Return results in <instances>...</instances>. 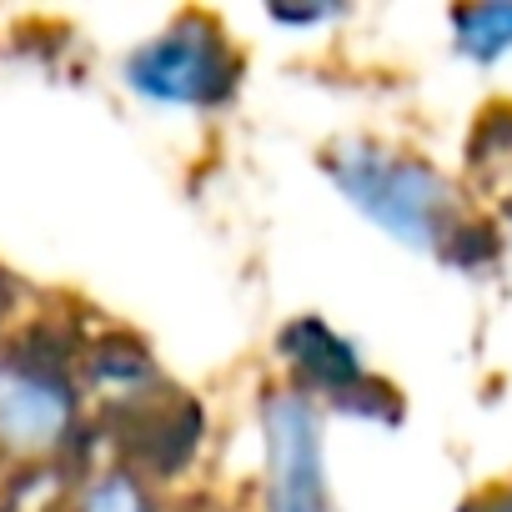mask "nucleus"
<instances>
[{
  "label": "nucleus",
  "instance_id": "1",
  "mask_svg": "<svg viewBox=\"0 0 512 512\" xmlns=\"http://www.w3.org/2000/svg\"><path fill=\"white\" fill-rule=\"evenodd\" d=\"M322 166L352 196L357 211H367L382 231H392L407 246L442 251L447 262L472 267V241H492V231L462 211V196L422 156L377 141H342L327 151Z\"/></svg>",
  "mask_w": 512,
  "mask_h": 512
},
{
  "label": "nucleus",
  "instance_id": "2",
  "mask_svg": "<svg viewBox=\"0 0 512 512\" xmlns=\"http://www.w3.org/2000/svg\"><path fill=\"white\" fill-rule=\"evenodd\" d=\"M81 357V342L41 347L36 332H26L11 352H0V447L51 462L76 437V382L71 362Z\"/></svg>",
  "mask_w": 512,
  "mask_h": 512
},
{
  "label": "nucleus",
  "instance_id": "3",
  "mask_svg": "<svg viewBox=\"0 0 512 512\" xmlns=\"http://www.w3.org/2000/svg\"><path fill=\"white\" fill-rule=\"evenodd\" d=\"M236 76L241 61L206 16H181L126 61V81L166 106H216L236 91Z\"/></svg>",
  "mask_w": 512,
  "mask_h": 512
},
{
  "label": "nucleus",
  "instance_id": "4",
  "mask_svg": "<svg viewBox=\"0 0 512 512\" xmlns=\"http://www.w3.org/2000/svg\"><path fill=\"white\" fill-rule=\"evenodd\" d=\"M267 427V512H337L322 472V422L312 402L287 387L262 407Z\"/></svg>",
  "mask_w": 512,
  "mask_h": 512
},
{
  "label": "nucleus",
  "instance_id": "5",
  "mask_svg": "<svg viewBox=\"0 0 512 512\" xmlns=\"http://www.w3.org/2000/svg\"><path fill=\"white\" fill-rule=\"evenodd\" d=\"M282 352H287V367L292 377L302 382V397H322V402H337L347 412H362V417H382L392 422L402 407H397V392H387L367 367L362 357L352 352L347 337H337L327 322L317 317H302L282 332Z\"/></svg>",
  "mask_w": 512,
  "mask_h": 512
},
{
  "label": "nucleus",
  "instance_id": "6",
  "mask_svg": "<svg viewBox=\"0 0 512 512\" xmlns=\"http://www.w3.org/2000/svg\"><path fill=\"white\" fill-rule=\"evenodd\" d=\"M457 51L472 61H497L512 51V6H462L452 11Z\"/></svg>",
  "mask_w": 512,
  "mask_h": 512
},
{
  "label": "nucleus",
  "instance_id": "7",
  "mask_svg": "<svg viewBox=\"0 0 512 512\" xmlns=\"http://www.w3.org/2000/svg\"><path fill=\"white\" fill-rule=\"evenodd\" d=\"M71 512H156V502L131 467H116L91 477L81 492H71Z\"/></svg>",
  "mask_w": 512,
  "mask_h": 512
},
{
  "label": "nucleus",
  "instance_id": "8",
  "mask_svg": "<svg viewBox=\"0 0 512 512\" xmlns=\"http://www.w3.org/2000/svg\"><path fill=\"white\" fill-rule=\"evenodd\" d=\"M472 171L482 181H497V176H512V106H497L482 116L477 136H472ZM507 216H512V186L502 196Z\"/></svg>",
  "mask_w": 512,
  "mask_h": 512
},
{
  "label": "nucleus",
  "instance_id": "9",
  "mask_svg": "<svg viewBox=\"0 0 512 512\" xmlns=\"http://www.w3.org/2000/svg\"><path fill=\"white\" fill-rule=\"evenodd\" d=\"M462 512H512V482H502V487H487V492L467 497V502H462Z\"/></svg>",
  "mask_w": 512,
  "mask_h": 512
}]
</instances>
